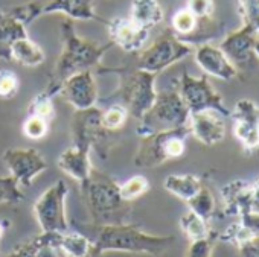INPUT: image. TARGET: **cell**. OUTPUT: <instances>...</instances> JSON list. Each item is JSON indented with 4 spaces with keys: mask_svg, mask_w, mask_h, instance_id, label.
Wrapping results in <instances>:
<instances>
[{
    "mask_svg": "<svg viewBox=\"0 0 259 257\" xmlns=\"http://www.w3.org/2000/svg\"><path fill=\"white\" fill-rule=\"evenodd\" d=\"M174 236H157L144 231L133 224L98 225L96 239L92 252L102 255L105 252H132L159 255L174 243Z\"/></svg>",
    "mask_w": 259,
    "mask_h": 257,
    "instance_id": "cell-1",
    "label": "cell"
},
{
    "mask_svg": "<svg viewBox=\"0 0 259 257\" xmlns=\"http://www.w3.org/2000/svg\"><path fill=\"white\" fill-rule=\"evenodd\" d=\"M82 196L96 225L123 224L130 212L128 202L120 198L119 183L104 172L92 169L89 178L81 183Z\"/></svg>",
    "mask_w": 259,
    "mask_h": 257,
    "instance_id": "cell-2",
    "label": "cell"
},
{
    "mask_svg": "<svg viewBox=\"0 0 259 257\" xmlns=\"http://www.w3.org/2000/svg\"><path fill=\"white\" fill-rule=\"evenodd\" d=\"M61 37L64 46L61 55L55 63V70L52 78V81L58 84H63V81L73 73L90 70L92 67L98 66L104 54L113 46L111 41L105 46H98L92 41L78 37L70 19H66L61 23Z\"/></svg>",
    "mask_w": 259,
    "mask_h": 257,
    "instance_id": "cell-3",
    "label": "cell"
},
{
    "mask_svg": "<svg viewBox=\"0 0 259 257\" xmlns=\"http://www.w3.org/2000/svg\"><path fill=\"white\" fill-rule=\"evenodd\" d=\"M191 136L189 126L160 131L144 136L139 140L135 156V165L141 169L157 168L169 160H177L185 154L186 139Z\"/></svg>",
    "mask_w": 259,
    "mask_h": 257,
    "instance_id": "cell-4",
    "label": "cell"
},
{
    "mask_svg": "<svg viewBox=\"0 0 259 257\" xmlns=\"http://www.w3.org/2000/svg\"><path fill=\"white\" fill-rule=\"evenodd\" d=\"M189 116L191 113L179 91L159 93L153 107L142 116V119H139L141 123L136 128V134L144 137L154 133L186 126Z\"/></svg>",
    "mask_w": 259,
    "mask_h": 257,
    "instance_id": "cell-5",
    "label": "cell"
},
{
    "mask_svg": "<svg viewBox=\"0 0 259 257\" xmlns=\"http://www.w3.org/2000/svg\"><path fill=\"white\" fill-rule=\"evenodd\" d=\"M156 78L157 75L141 69L130 72L123 78L117 94L120 97L119 104L125 107L130 116L142 119V116L153 107L159 94L156 90Z\"/></svg>",
    "mask_w": 259,
    "mask_h": 257,
    "instance_id": "cell-6",
    "label": "cell"
},
{
    "mask_svg": "<svg viewBox=\"0 0 259 257\" xmlns=\"http://www.w3.org/2000/svg\"><path fill=\"white\" fill-rule=\"evenodd\" d=\"M69 186L58 180L46 189L34 204V215L41 228V233H64L69 230L66 216V198Z\"/></svg>",
    "mask_w": 259,
    "mask_h": 257,
    "instance_id": "cell-7",
    "label": "cell"
},
{
    "mask_svg": "<svg viewBox=\"0 0 259 257\" xmlns=\"http://www.w3.org/2000/svg\"><path fill=\"white\" fill-rule=\"evenodd\" d=\"M192 54V46L182 41L176 34L166 32L160 35L151 46L142 50L138 63V69L150 72V73H160L165 69L171 67L172 64L185 60Z\"/></svg>",
    "mask_w": 259,
    "mask_h": 257,
    "instance_id": "cell-8",
    "label": "cell"
},
{
    "mask_svg": "<svg viewBox=\"0 0 259 257\" xmlns=\"http://www.w3.org/2000/svg\"><path fill=\"white\" fill-rule=\"evenodd\" d=\"M179 94L186 104L189 113L212 110V111L220 113L224 117H230L232 110H229L224 105L221 94H218L212 88L207 76L195 78L189 75L188 72H183V75L180 76Z\"/></svg>",
    "mask_w": 259,
    "mask_h": 257,
    "instance_id": "cell-9",
    "label": "cell"
},
{
    "mask_svg": "<svg viewBox=\"0 0 259 257\" xmlns=\"http://www.w3.org/2000/svg\"><path fill=\"white\" fill-rule=\"evenodd\" d=\"M111 131L105 130L102 125V111L96 107L87 110H75L72 117V137L73 145L92 149L95 148L102 157L107 156L105 142Z\"/></svg>",
    "mask_w": 259,
    "mask_h": 257,
    "instance_id": "cell-10",
    "label": "cell"
},
{
    "mask_svg": "<svg viewBox=\"0 0 259 257\" xmlns=\"http://www.w3.org/2000/svg\"><path fill=\"white\" fill-rule=\"evenodd\" d=\"M233 136L241 146L253 152L259 149V105L250 99H239L230 111Z\"/></svg>",
    "mask_w": 259,
    "mask_h": 257,
    "instance_id": "cell-11",
    "label": "cell"
},
{
    "mask_svg": "<svg viewBox=\"0 0 259 257\" xmlns=\"http://www.w3.org/2000/svg\"><path fill=\"white\" fill-rule=\"evenodd\" d=\"M11 177L20 186L31 187L34 180L48 169L43 156L34 148H10L2 156Z\"/></svg>",
    "mask_w": 259,
    "mask_h": 257,
    "instance_id": "cell-12",
    "label": "cell"
},
{
    "mask_svg": "<svg viewBox=\"0 0 259 257\" xmlns=\"http://www.w3.org/2000/svg\"><path fill=\"white\" fill-rule=\"evenodd\" d=\"M58 96L75 110H87L95 107L99 99V91L93 72L82 70L66 78L61 84Z\"/></svg>",
    "mask_w": 259,
    "mask_h": 257,
    "instance_id": "cell-13",
    "label": "cell"
},
{
    "mask_svg": "<svg viewBox=\"0 0 259 257\" xmlns=\"http://www.w3.org/2000/svg\"><path fill=\"white\" fill-rule=\"evenodd\" d=\"M110 41L125 52H141L150 38V29L136 25L130 17H116L108 23Z\"/></svg>",
    "mask_w": 259,
    "mask_h": 257,
    "instance_id": "cell-14",
    "label": "cell"
},
{
    "mask_svg": "<svg viewBox=\"0 0 259 257\" xmlns=\"http://www.w3.org/2000/svg\"><path fill=\"white\" fill-rule=\"evenodd\" d=\"M188 126L191 136H194L200 143L206 146H213L223 142L226 137L224 116L212 110L191 113Z\"/></svg>",
    "mask_w": 259,
    "mask_h": 257,
    "instance_id": "cell-15",
    "label": "cell"
},
{
    "mask_svg": "<svg viewBox=\"0 0 259 257\" xmlns=\"http://www.w3.org/2000/svg\"><path fill=\"white\" fill-rule=\"evenodd\" d=\"M257 31L247 22H244L242 28L230 32L220 44V49L224 55L236 66L247 64L254 55V46L257 40Z\"/></svg>",
    "mask_w": 259,
    "mask_h": 257,
    "instance_id": "cell-16",
    "label": "cell"
},
{
    "mask_svg": "<svg viewBox=\"0 0 259 257\" xmlns=\"http://www.w3.org/2000/svg\"><path fill=\"white\" fill-rule=\"evenodd\" d=\"M195 61L207 76L221 81H232L238 76L236 66L217 46L207 43L200 44L195 50Z\"/></svg>",
    "mask_w": 259,
    "mask_h": 257,
    "instance_id": "cell-17",
    "label": "cell"
},
{
    "mask_svg": "<svg viewBox=\"0 0 259 257\" xmlns=\"http://www.w3.org/2000/svg\"><path fill=\"white\" fill-rule=\"evenodd\" d=\"M223 212L226 216L239 218L251 212V183L235 180L221 187Z\"/></svg>",
    "mask_w": 259,
    "mask_h": 257,
    "instance_id": "cell-18",
    "label": "cell"
},
{
    "mask_svg": "<svg viewBox=\"0 0 259 257\" xmlns=\"http://www.w3.org/2000/svg\"><path fill=\"white\" fill-rule=\"evenodd\" d=\"M90 151L92 149L73 145L60 154L57 165L66 175H69L81 184L89 178L93 169L90 163Z\"/></svg>",
    "mask_w": 259,
    "mask_h": 257,
    "instance_id": "cell-19",
    "label": "cell"
},
{
    "mask_svg": "<svg viewBox=\"0 0 259 257\" xmlns=\"http://www.w3.org/2000/svg\"><path fill=\"white\" fill-rule=\"evenodd\" d=\"M55 13H63L73 20H99L93 8V0H51L45 5L43 14Z\"/></svg>",
    "mask_w": 259,
    "mask_h": 257,
    "instance_id": "cell-20",
    "label": "cell"
},
{
    "mask_svg": "<svg viewBox=\"0 0 259 257\" xmlns=\"http://www.w3.org/2000/svg\"><path fill=\"white\" fill-rule=\"evenodd\" d=\"M128 17L136 25L151 29L163 22V8L159 0H133Z\"/></svg>",
    "mask_w": 259,
    "mask_h": 257,
    "instance_id": "cell-21",
    "label": "cell"
},
{
    "mask_svg": "<svg viewBox=\"0 0 259 257\" xmlns=\"http://www.w3.org/2000/svg\"><path fill=\"white\" fill-rule=\"evenodd\" d=\"M93 242L81 233H58L55 240V248L66 257H87L92 252Z\"/></svg>",
    "mask_w": 259,
    "mask_h": 257,
    "instance_id": "cell-22",
    "label": "cell"
},
{
    "mask_svg": "<svg viewBox=\"0 0 259 257\" xmlns=\"http://www.w3.org/2000/svg\"><path fill=\"white\" fill-rule=\"evenodd\" d=\"M45 60H46V55H45L43 49L32 40H29L28 37L17 40L11 46L10 61H14L20 66L37 67V66L43 64Z\"/></svg>",
    "mask_w": 259,
    "mask_h": 257,
    "instance_id": "cell-23",
    "label": "cell"
},
{
    "mask_svg": "<svg viewBox=\"0 0 259 257\" xmlns=\"http://www.w3.org/2000/svg\"><path fill=\"white\" fill-rule=\"evenodd\" d=\"M163 187L174 196L183 201H189L192 196H195L200 192V189L203 187V183L197 175H192V174H183V175L172 174L165 178Z\"/></svg>",
    "mask_w": 259,
    "mask_h": 257,
    "instance_id": "cell-24",
    "label": "cell"
},
{
    "mask_svg": "<svg viewBox=\"0 0 259 257\" xmlns=\"http://www.w3.org/2000/svg\"><path fill=\"white\" fill-rule=\"evenodd\" d=\"M23 37H28L25 25L10 16H0V58L10 61L11 46Z\"/></svg>",
    "mask_w": 259,
    "mask_h": 257,
    "instance_id": "cell-25",
    "label": "cell"
},
{
    "mask_svg": "<svg viewBox=\"0 0 259 257\" xmlns=\"http://www.w3.org/2000/svg\"><path fill=\"white\" fill-rule=\"evenodd\" d=\"M58 233H41L38 236H34L22 243H19L11 252L4 254L2 257H41V251L51 245L55 248Z\"/></svg>",
    "mask_w": 259,
    "mask_h": 257,
    "instance_id": "cell-26",
    "label": "cell"
},
{
    "mask_svg": "<svg viewBox=\"0 0 259 257\" xmlns=\"http://www.w3.org/2000/svg\"><path fill=\"white\" fill-rule=\"evenodd\" d=\"M180 228H182V231L186 234V237L191 242L212 237L210 236L209 222L204 221L203 218H200L198 215H195L191 210H188L185 215H182V218H180Z\"/></svg>",
    "mask_w": 259,
    "mask_h": 257,
    "instance_id": "cell-27",
    "label": "cell"
},
{
    "mask_svg": "<svg viewBox=\"0 0 259 257\" xmlns=\"http://www.w3.org/2000/svg\"><path fill=\"white\" fill-rule=\"evenodd\" d=\"M186 202H188V207L191 212H194L195 215H198L200 218H203L207 222L215 215V199H213L212 192L206 186H203L200 189V192Z\"/></svg>",
    "mask_w": 259,
    "mask_h": 257,
    "instance_id": "cell-28",
    "label": "cell"
},
{
    "mask_svg": "<svg viewBox=\"0 0 259 257\" xmlns=\"http://www.w3.org/2000/svg\"><path fill=\"white\" fill-rule=\"evenodd\" d=\"M171 25H172V31L177 34V37L180 40H185L189 35H192L194 31L197 29L198 19L188 8H182L172 16Z\"/></svg>",
    "mask_w": 259,
    "mask_h": 257,
    "instance_id": "cell-29",
    "label": "cell"
},
{
    "mask_svg": "<svg viewBox=\"0 0 259 257\" xmlns=\"http://www.w3.org/2000/svg\"><path fill=\"white\" fill-rule=\"evenodd\" d=\"M150 190V181L144 175H135L128 178L125 183L119 184V193L120 198L126 202H132L133 199L141 198Z\"/></svg>",
    "mask_w": 259,
    "mask_h": 257,
    "instance_id": "cell-30",
    "label": "cell"
},
{
    "mask_svg": "<svg viewBox=\"0 0 259 257\" xmlns=\"http://www.w3.org/2000/svg\"><path fill=\"white\" fill-rule=\"evenodd\" d=\"M45 5H46V4L43 2V0H34V2L20 5V7L11 10L7 16L16 19L17 22H20V23L25 25V26H28V25H31L40 14H43Z\"/></svg>",
    "mask_w": 259,
    "mask_h": 257,
    "instance_id": "cell-31",
    "label": "cell"
},
{
    "mask_svg": "<svg viewBox=\"0 0 259 257\" xmlns=\"http://www.w3.org/2000/svg\"><path fill=\"white\" fill-rule=\"evenodd\" d=\"M54 97H51L48 93L41 91L40 94H37L29 107H28V114L31 116H38L48 122H52L54 117H55V107H54V102H52Z\"/></svg>",
    "mask_w": 259,
    "mask_h": 257,
    "instance_id": "cell-32",
    "label": "cell"
},
{
    "mask_svg": "<svg viewBox=\"0 0 259 257\" xmlns=\"http://www.w3.org/2000/svg\"><path fill=\"white\" fill-rule=\"evenodd\" d=\"M23 199L25 195L14 177H0V204H19Z\"/></svg>",
    "mask_w": 259,
    "mask_h": 257,
    "instance_id": "cell-33",
    "label": "cell"
},
{
    "mask_svg": "<svg viewBox=\"0 0 259 257\" xmlns=\"http://www.w3.org/2000/svg\"><path fill=\"white\" fill-rule=\"evenodd\" d=\"M49 128H51V122H48L38 116L28 114V117L25 119V122L22 125V133L31 140H40L48 136Z\"/></svg>",
    "mask_w": 259,
    "mask_h": 257,
    "instance_id": "cell-34",
    "label": "cell"
},
{
    "mask_svg": "<svg viewBox=\"0 0 259 257\" xmlns=\"http://www.w3.org/2000/svg\"><path fill=\"white\" fill-rule=\"evenodd\" d=\"M126 117H128V111L125 110V107L120 104H113L110 108L102 111V125L105 130L113 133L123 126Z\"/></svg>",
    "mask_w": 259,
    "mask_h": 257,
    "instance_id": "cell-35",
    "label": "cell"
},
{
    "mask_svg": "<svg viewBox=\"0 0 259 257\" xmlns=\"http://www.w3.org/2000/svg\"><path fill=\"white\" fill-rule=\"evenodd\" d=\"M253 234L241 224V222H233L230 224L220 236L218 239L224 243H230V245H235V246H241L244 242H247L248 239H251Z\"/></svg>",
    "mask_w": 259,
    "mask_h": 257,
    "instance_id": "cell-36",
    "label": "cell"
},
{
    "mask_svg": "<svg viewBox=\"0 0 259 257\" xmlns=\"http://www.w3.org/2000/svg\"><path fill=\"white\" fill-rule=\"evenodd\" d=\"M19 78L13 70H0V99H13L19 93Z\"/></svg>",
    "mask_w": 259,
    "mask_h": 257,
    "instance_id": "cell-37",
    "label": "cell"
},
{
    "mask_svg": "<svg viewBox=\"0 0 259 257\" xmlns=\"http://www.w3.org/2000/svg\"><path fill=\"white\" fill-rule=\"evenodd\" d=\"M244 22L250 23L259 32V0H239Z\"/></svg>",
    "mask_w": 259,
    "mask_h": 257,
    "instance_id": "cell-38",
    "label": "cell"
},
{
    "mask_svg": "<svg viewBox=\"0 0 259 257\" xmlns=\"http://www.w3.org/2000/svg\"><path fill=\"white\" fill-rule=\"evenodd\" d=\"M197 19H209L213 14V0H188L186 7Z\"/></svg>",
    "mask_w": 259,
    "mask_h": 257,
    "instance_id": "cell-39",
    "label": "cell"
},
{
    "mask_svg": "<svg viewBox=\"0 0 259 257\" xmlns=\"http://www.w3.org/2000/svg\"><path fill=\"white\" fill-rule=\"evenodd\" d=\"M212 249H213L212 237L195 240V242H191V246L188 248L186 257H210Z\"/></svg>",
    "mask_w": 259,
    "mask_h": 257,
    "instance_id": "cell-40",
    "label": "cell"
},
{
    "mask_svg": "<svg viewBox=\"0 0 259 257\" xmlns=\"http://www.w3.org/2000/svg\"><path fill=\"white\" fill-rule=\"evenodd\" d=\"M238 249L241 257H259V234L244 242Z\"/></svg>",
    "mask_w": 259,
    "mask_h": 257,
    "instance_id": "cell-41",
    "label": "cell"
},
{
    "mask_svg": "<svg viewBox=\"0 0 259 257\" xmlns=\"http://www.w3.org/2000/svg\"><path fill=\"white\" fill-rule=\"evenodd\" d=\"M239 222L253 234L257 236L259 234V213H245L242 216H239Z\"/></svg>",
    "mask_w": 259,
    "mask_h": 257,
    "instance_id": "cell-42",
    "label": "cell"
},
{
    "mask_svg": "<svg viewBox=\"0 0 259 257\" xmlns=\"http://www.w3.org/2000/svg\"><path fill=\"white\" fill-rule=\"evenodd\" d=\"M251 212L259 213V177L251 183Z\"/></svg>",
    "mask_w": 259,
    "mask_h": 257,
    "instance_id": "cell-43",
    "label": "cell"
},
{
    "mask_svg": "<svg viewBox=\"0 0 259 257\" xmlns=\"http://www.w3.org/2000/svg\"><path fill=\"white\" fill-rule=\"evenodd\" d=\"M10 224H8V221H0V240H2V237H4V234H5V230H7V227H8Z\"/></svg>",
    "mask_w": 259,
    "mask_h": 257,
    "instance_id": "cell-44",
    "label": "cell"
},
{
    "mask_svg": "<svg viewBox=\"0 0 259 257\" xmlns=\"http://www.w3.org/2000/svg\"><path fill=\"white\" fill-rule=\"evenodd\" d=\"M254 55L259 58V41L256 43V46H254Z\"/></svg>",
    "mask_w": 259,
    "mask_h": 257,
    "instance_id": "cell-45",
    "label": "cell"
},
{
    "mask_svg": "<svg viewBox=\"0 0 259 257\" xmlns=\"http://www.w3.org/2000/svg\"><path fill=\"white\" fill-rule=\"evenodd\" d=\"M87 257H101V255H98V254H93V252H90V254H89Z\"/></svg>",
    "mask_w": 259,
    "mask_h": 257,
    "instance_id": "cell-46",
    "label": "cell"
}]
</instances>
